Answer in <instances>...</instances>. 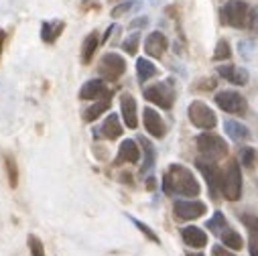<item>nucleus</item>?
<instances>
[{
	"instance_id": "f257e3e1",
	"label": "nucleus",
	"mask_w": 258,
	"mask_h": 256,
	"mask_svg": "<svg viewBox=\"0 0 258 256\" xmlns=\"http://www.w3.org/2000/svg\"><path fill=\"white\" fill-rule=\"evenodd\" d=\"M163 189L169 195H181V197H197L199 195V183L193 177V173L183 165H171L163 177Z\"/></svg>"
},
{
	"instance_id": "f03ea898",
	"label": "nucleus",
	"mask_w": 258,
	"mask_h": 256,
	"mask_svg": "<svg viewBox=\"0 0 258 256\" xmlns=\"http://www.w3.org/2000/svg\"><path fill=\"white\" fill-rule=\"evenodd\" d=\"M197 150L203 155V159H210V161H218L222 157L228 155V144L224 142L222 136L214 134V132H203L197 136Z\"/></svg>"
},
{
	"instance_id": "7ed1b4c3",
	"label": "nucleus",
	"mask_w": 258,
	"mask_h": 256,
	"mask_svg": "<svg viewBox=\"0 0 258 256\" xmlns=\"http://www.w3.org/2000/svg\"><path fill=\"white\" fill-rule=\"evenodd\" d=\"M222 19L230 27L244 29V27H250L252 11L246 3H242V0H230V3H226L222 9Z\"/></svg>"
},
{
	"instance_id": "20e7f679",
	"label": "nucleus",
	"mask_w": 258,
	"mask_h": 256,
	"mask_svg": "<svg viewBox=\"0 0 258 256\" xmlns=\"http://www.w3.org/2000/svg\"><path fill=\"white\" fill-rule=\"evenodd\" d=\"M187 114H189L191 124L197 126V128H201V130H212V128H216V122H218L216 114H214L212 108L205 104V102H201V100L191 102L189 108H187Z\"/></svg>"
},
{
	"instance_id": "39448f33",
	"label": "nucleus",
	"mask_w": 258,
	"mask_h": 256,
	"mask_svg": "<svg viewBox=\"0 0 258 256\" xmlns=\"http://www.w3.org/2000/svg\"><path fill=\"white\" fill-rule=\"evenodd\" d=\"M222 193L228 201H238L242 195V173H240V165L236 161H230L226 167Z\"/></svg>"
},
{
	"instance_id": "423d86ee",
	"label": "nucleus",
	"mask_w": 258,
	"mask_h": 256,
	"mask_svg": "<svg viewBox=\"0 0 258 256\" xmlns=\"http://www.w3.org/2000/svg\"><path fill=\"white\" fill-rule=\"evenodd\" d=\"M144 98L152 104H157L159 108H165V110H171L173 108V102H175V92L171 88V83L167 81H159L154 86H148L144 90Z\"/></svg>"
},
{
	"instance_id": "0eeeda50",
	"label": "nucleus",
	"mask_w": 258,
	"mask_h": 256,
	"mask_svg": "<svg viewBox=\"0 0 258 256\" xmlns=\"http://www.w3.org/2000/svg\"><path fill=\"white\" fill-rule=\"evenodd\" d=\"M197 169H199L201 175L205 177V183H208V187H210L212 197H218V193L222 191V185H224V175H222L220 167L216 165V161L199 159V161H197Z\"/></svg>"
},
{
	"instance_id": "6e6552de",
	"label": "nucleus",
	"mask_w": 258,
	"mask_h": 256,
	"mask_svg": "<svg viewBox=\"0 0 258 256\" xmlns=\"http://www.w3.org/2000/svg\"><path fill=\"white\" fill-rule=\"evenodd\" d=\"M100 75L104 79H110V81H116L124 71H126V61L122 55L118 53H106L100 61V67H98Z\"/></svg>"
},
{
	"instance_id": "1a4fd4ad",
	"label": "nucleus",
	"mask_w": 258,
	"mask_h": 256,
	"mask_svg": "<svg viewBox=\"0 0 258 256\" xmlns=\"http://www.w3.org/2000/svg\"><path fill=\"white\" fill-rule=\"evenodd\" d=\"M216 104L228 114H244L246 112V100L238 92H220L216 96Z\"/></svg>"
},
{
	"instance_id": "9d476101",
	"label": "nucleus",
	"mask_w": 258,
	"mask_h": 256,
	"mask_svg": "<svg viewBox=\"0 0 258 256\" xmlns=\"http://www.w3.org/2000/svg\"><path fill=\"white\" fill-rule=\"evenodd\" d=\"M173 210H175V216H177L179 220H183V222L197 220V218H201L205 212H208L205 203H201V201H187V199L175 201Z\"/></svg>"
},
{
	"instance_id": "9b49d317",
	"label": "nucleus",
	"mask_w": 258,
	"mask_h": 256,
	"mask_svg": "<svg viewBox=\"0 0 258 256\" xmlns=\"http://www.w3.org/2000/svg\"><path fill=\"white\" fill-rule=\"evenodd\" d=\"M142 120H144V128L150 136L154 138H163L167 134V126L161 118V114L157 110H152V108H144L142 110Z\"/></svg>"
},
{
	"instance_id": "f8f14e48",
	"label": "nucleus",
	"mask_w": 258,
	"mask_h": 256,
	"mask_svg": "<svg viewBox=\"0 0 258 256\" xmlns=\"http://www.w3.org/2000/svg\"><path fill=\"white\" fill-rule=\"evenodd\" d=\"M167 37L161 33V31H154L146 37L144 41V51H146V55L148 57H154V59H159L165 55V51H167Z\"/></svg>"
},
{
	"instance_id": "ddd939ff",
	"label": "nucleus",
	"mask_w": 258,
	"mask_h": 256,
	"mask_svg": "<svg viewBox=\"0 0 258 256\" xmlns=\"http://www.w3.org/2000/svg\"><path fill=\"white\" fill-rule=\"evenodd\" d=\"M120 112L124 118L126 128H136L138 126V114H136V100L130 94L120 96Z\"/></svg>"
},
{
	"instance_id": "4468645a",
	"label": "nucleus",
	"mask_w": 258,
	"mask_h": 256,
	"mask_svg": "<svg viewBox=\"0 0 258 256\" xmlns=\"http://www.w3.org/2000/svg\"><path fill=\"white\" fill-rule=\"evenodd\" d=\"M108 96H110V92H108L104 79H90L79 90L81 100H98V98H108Z\"/></svg>"
},
{
	"instance_id": "2eb2a0df",
	"label": "nucleus",
	"mask_w": 258,
	"mask_h": 256,
	"mask_svg": "<svg viewBox=\"0 0 258 256\" xmlns=\"http://www.w3.org/2000/svg\"><path fill=\"white\" fill-rule=\"evenodd\" d=\"M140 159V148L136 144V140H122L120 148H118V155H116V163L122 165V163H138Z\"/></svg>"
},
{
	"instance_id": "dca6fc26",
	"label": "nucleus",
	"mask_w": 258,
	"mask_h": 256,
	"mask_svg": "<svg viewBox=\"0 0 258 256\" xmlns=\"http://www.w3.org/2000/svg\"><path fill=\"white\" fill-rule=\"evenodd\" d=\"M181 238L191 248H203L205 244H208V234H205L201 228H197V226H185L181 230Z\"/></svg>"
},
{
	"instance_id": "f3484780",
	"label": "nucleus",
	"mask_w": 258,
	"mask_h": 256,
	"mask_svg": "<svg viewBox=\"0 0 258 256\" xmlns=\"http://www.w3.org/2000/svg\"><path fill=\"white\" fill-rule=\"evenodd\" d=\"M65 23L63 21H43L41 23V39L47 45H53L57 41V37L63 33Z\"/></svg>"
},
{
	"instance_id": "a211bd4d",
	"label": "nucleus",
	"mask_w": 258,
	"mask_h": 256,
	"mask_svg": "<svg viewBox=\"0 0 258 256\" xmlns=\"http://www.w3.org/2000/svg\"><path fill=\"white\" fill-rule=\"evenodd\" d=\"M122 124H120V120H118V116L116 114H108V118L104 120V124H102V128H100V132H96V136H104V138H108V140H116L118 136H122Z\"/></svg>"
},
{
	"instance_id": "6ab92c4d",
	"label": "nucleus",
	"mask_w": 258,
	"mask_h": 256,
	"mask_svg": "<svg viewBox=\"0 0 258 256\" xmlns=\"http://www.w3.org/2000/svg\"><path fill=\"white\" fill-rule=\"evenodd\" d=\"M218 73H220L222 77H226L230 83H236V86H246V83H248V73H246L242 67L222 65V67H218Z\"/></svg>"
},
{
	"instance_id": "aec40b11",
	"label": "nucleus",
	"mask_w": 258,
	"mask_h": 256,
	"mask_svg": "<svg viewBox=\"0 0 258 256\" xmlns=\"http://www.w3.org/2000/svg\"><path fill=\"white\" fill-rule=\"evenodd\" d=\"M224 128H226L228 136L234 142H246V140H250V130L242 122H238V120H226L224 122Z\"/></svg>"
},
{
	"instance_id": "412c9836",
	"label": "nucleus",
	"mask_w": 258,
	"mask_h": 256,
	"mask_svg": "<svg viewBox=\"0 0 258 256\" xmlns=\"http://www.w3.org/2000/svg\"><path fill=\"white\" fill-rule=\"evenodd\" d=\"M136 142L140 144V148L144 150V161H142V165H140V173L144 175V173H148L152 167H154V159H157V150H154V146L144 138V136H138L136 138Z\"/></svg>"
},
{
	"instance_id": "4be33fe9",
	"label": "nucleus",
	"mask_w": 258,
	"mask_h": 256,
	"mask_svg": "<svg viewBox=\"0 0 258 256\" xmlns=\"http://www.w3.org/2000/svg\"><path fill=\"white\" fill-rule=\"evenodd\" d=\"M98 47H100V37H98L96 31H92V33L85 37L83 47H81V61H83L85 65L92 61V57H94V53H96Z\"/></svg>"
},
{
	"instance_id": "5701e85b",
	"label": "nucleus",
	"mask_w": 258,
	"mask_h": 256,
	"mask_svg": "<svg viewBox=\"0 0 258 256\" xmlns=\"http://www.w3.org/2000/svg\"><path fill=\"white\" fill-rule=\"evenodd\" d=\"M108 108H110V96H108V98H102L100 102L92 104V106L83 112V120H85V122H94V120H98L102 114H104Z\"/></svg>"
},
{
	"instance_id": "b1692460",
	"label": "nucleus",
	"mask_w": 258,
	"mask_h": 256,
	"mask_svg": "<svg viewBox=\"0 0 258 256\" xmlns=\"http://www.w3.org/2000/svg\"><path fill=\"white\" fill-rule=\"evenodd\" d=\"M220 240H222V244H224L226 248H230V250H242V246H244L242 236H240L236 230H230V228H226V230L222 232Z\"/></svg>"
},
{
	"instance_id": "393cba45",
	"label": "nucleus",
	"mask_w": 258,
	"mask_h": 256,
	"mask_svg": "<svg viewBox=\"0 0 258 256\" xmlns=\"http://www.w3.org/2000/svg\"><path fill=\"white\" fill-rule=\"evenodd\" d=\"M5 169H7V177H9V185L15 189L19 185V167L17 161L11 152H5Z\"/></svg>"
},
{
	"instance_id": "a878e982",
	"label": "nucleus",
	"mask_w": 258,
	"mask_h": 256,
	"mask_svg": "<svg viewBox=\"0 0 258 256\" xmlns=\"http://www.w3.org/2000/svg\"><path fill=\"white\" fill-rule=\"evenodd\" d=\"M136 73H138V81H146V79L157 75V67H154V63H150L148 59L140 57L136 61Z\"/></svg>"
},
{
	"instance_id": "bb28decb",
	"label": "nucleus",
	"mask_w": 258,
	"mask_h": 256,
	"mask_svg": "<svg viewBox=\"0 0 258 256\" xmlns=\"http://www.w3.org/2000/svg\"><path fill=\"white\" fill-rule=\"evenodd\" d=\"M208 228H210L216 236H222V232L228 228V222H226L224 214H222V212H216V214H214V218L208 222Z\"/></svg>"
},
{
	"instance_id": "cd10ccee",
	"label": "nucleus",
	"mask_w": 258,
	"mask_h": 256,
	"mask_svg": "<svg viewBox=\"0 0 258 256\" xmlns=\"http://www.w3.org/2000/svg\"><path fill=\"white\" fill-rule=\"evenodd\" d=\"M232 57V49H230V43L226 39H220L218 41V47L214 51V61H226Z\"/></svg>"
},
{
	"instance_id": "c85d7f7f",
	"label": "nucleus",
	"mask_w": 258,
	"mask_h": 256,
	"mask_svg": "<svg viewBox=\"0 0 258 256\" xmlns=\"http://www.w3.org/2000/svg\"><path fill=\"white\" fill-rule=\"evenodd\" d=\"M240 163L248 169H252L256 165V150L252 146H246V148L240 150Z\"/></svg>"
},
{
	"instance_id": "c756f323",
	"label": "nucleus",
	"mask_w": 258,
	"mask_h": 256,
	"mask_svg": "<svg viewBox=\"0 0 258 256\" xmlns=\"http://www.w3.org/2000/svg\"><path fill=\"white\" fill-rule=\"evenodd\" d=\"M27 244H29L31 256H45V246H43V242L35 234H29L27 236Z\"/></svg>"
},
{
	"instance_id": "7c9ffc66",
	"label": "nucleus",
	"mask_w": 258,
	"mask_h": 256,
	"mask_svg": "<svg viewBox=\"0 0 258 256\" xmlns=\"http://www.w3.org/2000/svg\"><path fill=\"white\" fill-rule=\"evenodd\" d=\"M128 218H130V222H132V224H134V226H136V228H138V230H140V232H142V234H144V236H146L148 240H152V242H157V244H161L159 236H157V234H154V232H152V230H150V228H148L146 224H142L140 220H136V218H132V216H128Z\"/></svg>"
},
{
	"instance_id": "2f4dec72",
	"label": "nucleus",
	"mask_w": 258,
	"mask_h": 256,
	"mask_svg": "<svg viewBox=\"0 0 258 256\" xmlns=\"http://www.w3.org/2000/svg\"><path fill=\"white\" fill-rule=\"evenodd\" d=\"M138 41H140V35L138 33H132L128 39H124L122 47H124V51H126L128 55H134L136 51H138Z\"/></svg>"
},
{
	"instance_id": "473e14b6",
	"label": "nucleus",
	"mask_w": 258,
	"mask_h": 256,
	"mask_svg": "<svg viewBox=\"0 0 258 256\" xmlns=\"http://www.w3.org/2000/svg\"><path fill=\"white\" fill-rule=\"evenodd\" d=\"M138 5V0H126V3H122L120 7H116L114 11H112V17L116 19V17H122L124 13H128V11H132L134 7Z\"/></svg>"
},
{
	"instance_id": "72a5a7b5",
	"label": "nucleus",
	"mask_w": 258,
	"mask_h": 256,
	"mask_svg": "<svg viewBox=\"0 0 258 256\" xmlns=\"http://www.w3.org/2000/svg\"><path fill=\"white\" fill-rule=\"evenodd\" d=\"M248 250H250V256H258V230L250 232V236H248Z\"/></svg>"
},
{
	"instance_id": "f704fd0d",
	"label": "nucleus",
	"mask_w": 258,
	"mask_h": 256,
	"mask_svg": "<svg viewBox=\"0 0 258 256\" xmlns=\"http://www.w3.org/2000/svg\"><path fill=\"white\" fill-rule=\"evenodd\" d=\"M242 224H244L250 232L258 230V218H256V216H242Z\"/></svg>"
},
{
	"instance_id": "c9c22d12",
	"label": "nucleus",
	"mask_w": 258,
	"mask_h": 256,
	"mask_svg": "<svg viewBox=\"0 0 258 256\" xmlns=\"http://www.w3.org/2000/svg\"><path fill=\"white\" fill-rule=\"evenodd\" d=\"M212 254H214V256H234L226 246H214V248H212Z\"/></svg>"
},
{
	"instance_id": "e433bc0d",
	"label": "nucleus",
	"mask_w": 258,
	"mask_h": 256,
	"mask_svg": "<svg viewBox=\"0 0 258 256\" xmlns=\"http://www.w3.org/2000/svg\"><path fill=\"white\" fill-rule=\"evenodd\" d=\"M5 41H7V31L0 29V55H3V49H5Z\"/></svg>"
},
{
	"instance_id": "4c0bfd02",
	"label": "nucleus",
	"mask_w": 258,
	"mask_h": 256,
	"mask_svg": "<svg viewBox=\"0 0 258 256\" xmlns=\"http://www.w3.org/2000/svg\"><path fill=\"white\" fill-rule=\"evenodd\" d=\"M146 23H148V21H146V19H136V21H134V23H132V25H130V27H144V25H146Z\"/></svg>"
},
{
	"instance_id": "58836bf2",
	"label": "nucleus",
	"mask_w": 258,
	"mask_h": 256,
	"mask_svg": "<svg viewBox=\"0 0 258 256\" xmlns=\"http://www.w3.org/2000/svg\"><path fill=\"white\" fill-rule=\"evenodd\" d=\"M187 256H203V254H193V252H189Z\"/></svg>"
}]
</instances>
